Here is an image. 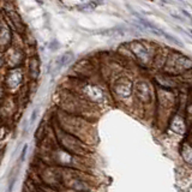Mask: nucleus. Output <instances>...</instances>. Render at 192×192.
<instances>
[{"label": "nucleus", "mask_w": 192, "mask_h": 192, "mask_svg": "<svg viewBox=\"0 0 192 192\" xmlns=\"http://www.w3.org/2000/svg\"><path fill=\"white\" fill-rule=\"evenodd\" d=\"M5 16L9 19V22L15 26L16 31H18V33H24L25 25H24L22 18H21V16L18 15L17 11L11 10V9H5Z\"/></svg>", "instance_id": "12"}, {"label": "nucleus", "mask_w": 192, "mask_h": 192, "mask_svg": "<svg viewBox=\"0 0 192 192\" xmlns=\"http://www.w3.org/2000/svg\"><path fill=\"white\" fill-rule=\"evenodd\" d=\"M179 1H182V0H179Z\"/></svg>", "instance_id": "22"}, {"label": "nucleus", "mask_w": 192, "mask_h": 192, "mask_svg": "<svg viewBox=\"0 0 192 192\" xmlns=\"http://www.w3.org/2000/svg\"><path fill=\"white\" fill-rule=\"evenodd\" d=\"M12 42V31L10 25L1 19L0 21V51H5L11 46Z\"/></svg>", "instance_id": "11"}, {"label": "nucleus", "mask_w": 192, "mask_h": 192, "mask_svg": "<svg viewBox=\"0 0 192 192\" xmlns=\"http://www.w3.org/2000/svg\"><path fill=\"white\" fill-rule=\"evenodd\" d=\"M4 95H5V88L1 84H0V100L4 97Z\"/></svg>", "instance_id": "19"}, {"label": "nucleus", "mask_w": 192, "mask_h": 192, "mask_svg": "<svg viewBox=\"0 0 192 192\" xmlns=\"http://www.w3.org/2000/svg\"><path fill=\"white\" fill-rule=\"evenodd\" d=\"M162 3H166V4H169L171 1H168V0H162Z\"/></svg>", "instance_id": "21"}, {"label": "nucleus", "mask_w": 192, "mask_h": 192, "mask_svg": "<svg viewBox=\"0 0 192 192\" xmlns=\"http://www.w3.org/2000/svg\"><path fill=\"white\" fill-rule=\"evenodd\" d=\"M24 60H25V54L19 47L10 46L7 49H5L4 62H5V66L7 70L21 67L23 65Z\"/></svg>", "instance_id": "10"}, {"label": "nucleus", "mask_w": 192, "mask_h": 192, "mask_svg": "<svg viewBox=\"0 0 192 192\" xmlns=\"http://www.w3.org/2000/svg\"><path fill=\"white\" fill-rule=\"evenodd\" d=\"M24 84V71L22 67L10 69L6 71L4 77V88L5 91L16 92L18 91Z\"/></svg>", "instance_id": "9"}, {"label": "nucleus", "mask_w": 192, "mask_h": 192, "mask_svg": "<svg viewBox=\"0 0 192 192\" xmlns=\"http://www.w3.org/2000/svg\"><path fill=\"white\" fill-rule=\"evenodd\" d=\"M48 157L51 158L54 167L58 168H65V169H77L83 171L85 169L84 160L81 156H76L66 150L61 149L59 145H55L51 151L48 152Z\"/></svg>", "instance_id": "3"}, {"label": "nucleus", "mask_w": 192, "mask_h": 192, "mask_svg": "<svg viewBox=\"0 0 192 192\" xmlns=\"http://www.w3.org/2000/svg\"><path fill=\"white\" fill-rule=\"evenodd\" d=\"M171 16H172L173 18L178 19V21H181V22H184V21H185V18H184V17L179 16V15H178V13H175V12H171Z\"/></svg>", "instance_id": "18"}, {"label": "nucleus", "mask_w": 192, "mask_h": 192, "mask_svg": "<svg viewBox=\"0 0 192 192\" xmlns=\"http://www.w3.org/2000/svg\"><path fill=\"white\" fill-rule=\"evenodd\" d=\"M72 58H73V54L72 53H65V54H62L61 56H59L58 58V60H56V69H60V67H62V66H65L66 64H69L71 60H72Z\"/></svg>", "instance_id": "14"}, {"label": "nucleus", "mask_w": 192, "mask_h": 192, "mask_svg": "<svg viewBox=\"0 0 192 192\" xmlns=\"http://www.w3.org/2000/svg\"><path fill=\"white\" fill-rule=\"evenodd\" d=\"M191 10H192V6H191Z\"/></svg>", "instance_id": "23"}, {"label": "nucleus", "mask_w": 192, "mask_h": 192, "mask_svg": "<svg viewBox=\"0 0 192 192\" xmlns=\"http://www.w3.org/2000/svg\"><path fill=\"white\" fill-rule=\"evenodd\" d=\"M5 66V62H4V53L0 51V70Z\"/></svg>", "instance_id": "17"}, {"label": "nucleus", "mask_w": 192, "mask_h": 192, "mask_svg": "<svg viewBox=\"0 0 192 192\" xmlns=\"http://www.w3.org/2000/svg\"><path fill=\"white\" fill-rule=\"evenodd\" d=\"M100 3L96 1V0H89V1L86 4H83V5H78L77 9L79 11H92L96 6H97Z\"/></svg>", "instance_id": "15"}, {"label": "nucleus", "mask_w": 192, "mask_h": 192, "mask_svg": "<svg viewBox=\"0 0 192 192\" xmlns=\"http://www.w3.org/2000/svg\"><path fill=\"white\" fill-rule=\"evenodd\" d=\"M163 36H165V37H166L167 40H169L171 42H173V43H175L177 46H180V47L182 46V42H180V41H179V40H178L177 37H174V36H172V35H168L167 33H165V34H163Z\"/></svg>", "instance_id": "16"}, {"label": "nucleus", "mask_w": 192, "mask_h": 192, "mask_svg": "<svg viewBox=\"0 0 192 192\" xmlns=\"http://www.w3.org/2000/svg\"><path fill=\"white\" fill-rule=\"evenodd\" d=\"M133 96L136 100L142 105H149L152 102L154 92L150 83L143 78L133 82Z\"/></svg>", "instance_id": "8"}, {"label": "nucleus", "mask_w": 192, "mask_h": 192, "mask_svg": "<svg viewBox=\"0 0 192 192\" xmlns=\"http://www.w3.org/2000/svg\"><path fill=\"white\" fill-rule=\"evenodd\" d=\"M111 90L117 101L126 103L133 96V82L127 76H120L117 79H114Z\"/></svg>", "instance_id": "5"}, {"label": "nucleus", "mask_w": 192, "mask_h": 192, "mask_svg": "<svg viewBox=\"0 0 192 192\" xmlns=\"http://www.w3.org/2000/svg\"><path fill=\"white\" fill-rule=\"evenodd\" d=\"M36 1H37L40 5H43V0H36Z\"/></svg>", "instance_id": "20"}, {"label": "nucleus", "mask_w": 192, "mask_h": 192, "mask_svg": "<svg viewBox=\"0 0 192 192\" xmlns=\"http://www.w3.org/2000/svg\"><path fill=\"white\" fill-rule=\"evenodd\" d=\"M127 46H129V51L142 66L147 67L152 64V60L155 58V51L154 47H151L149 43L144 41H132Z\"/></svg>", "instance_id": "6"}, {"label": "nucleus", "mask_w": 192, "mask_h": 192, "mask_svg": "<svg viewBox=\"0 0 192 192\" xmlns=\"http://www.w3.org/2000/svg\"><path fill=\"white\" fill-rule=\"evenodd\" d=\"M54 135H55L54 138H55L56 145H59L61 149L81 157H86L89 155L90 152L89 144L84 143L78 137L64 131L56 124H54Z\"/></svg>", "instance_id": "1"}, {"label": "nucleus", "mask_w": 192, "mask_h": 192, "mask_svg": "<svg viewBox=\"0 0 192 192\" xmlns=\"http://www.w3.org/2000/svg\"><path fill=\"white\" fill-rule=\"evenodd\" d=\"M75 94L90 106H101L107 102V94L105 89L89 81H79L76 84Z\"/></svg>", "instance_id": "2"}, {"label": "nucleus", "mask_w": 192, "mask_h": 192, "mask_svg": "<svg viewBox=\"0 0 192 192\" xmlns=\"http://www.w3.org/2000/svg\"><path fill=\"white\" fill-rule=\"evenodd\" d=\"M61 184L72 192H92L94 185L83 175V171L61 168Z\"/></svg>", "instance_id": "4"}, {"label": "nucleus", "mask_w": 192, "mask_h": 192, "mask_svg": "<svg viewBox=\"0 0 192 192\" xmlns=\"http://www.w3.org/2000/svg\"><path fill=\"white\" fill-rule=\"evenodd\" d=\"M192 69V60L180 53L173 52V58L168 56L165 70L169 73H181Z\"/></svg>", "instance_id": "7"}, {"label": "nucleus", "mask_w": 192, "mask_h": 192, "mask_svg": "<svg viewBox=\"0 0 192 192\" xmlns=\"http://www.w3.org/2000/svg\"><path fill=\"white\" fill-rule=\"evenodd\" d=\"M28 75L30 79L36 81L40 75V61L37 56H30L28 60Z\"/></svg>", "instance_id": "13"}]
</instances>
